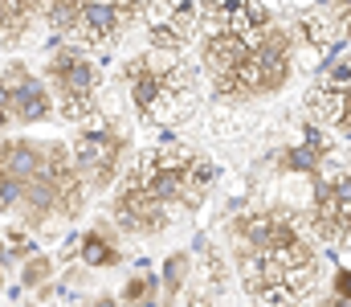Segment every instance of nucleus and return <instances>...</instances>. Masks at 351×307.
<instances>
[{"label":"nucleus","instance_id":"obj_1","mask_svg":"<svg viewBox=\"0 0 351 307\" xmlns=\"http://www.w3.org/2000/svg\"><path fill=\"white\" fill-rule=\"evenodd\" d=\"M196 37L200 70L221 102L274 99L294 78L298 37L265 0H204Z\"/></svg>","mask_w":351,"mask_h":307},{"label":"nucleus","instance_id":"obj_2","mask_svg":"<svg viewBox=\"0 0 351 307\" xmlns=\"http://www.w3.org/2000/svg\"><path fill=\"white\" fill-rule=\"evenodd\" d=\"M217 181V168L204 152L184 139H160L156 148L139 152L110 197V221L119 234L156 238L172 229L180 217L196 213Z\"/></svg>","mask_w":351,"mask_h":307},{"label":"nucleus","instance_id":"obj_3","mask_svg":"<svg viewBox=\"0 0 351 307\" xmlns=\"http://www.w3.org/2000/svg\"><path fill=\"white\" fill-rule=\"evenodd\" d=\"M225 238L237 258V275L254 299L290 307L311 295L319 279V254L298 217L282 205H254L225 221Z\"/></svg>","mask_w":351,"mask_h":307},{"label":"nucleus","instance_id":"obj_4","mask_svg":"<svg viewBox=\"0 0 351 307\" xmlns=\"http://www.w3.org/2000/svg\"><path fill=\"white\" fill-rule=\"evenodd\" d=\"M82 209L86 189L62 139H0V213H12L25 229H41L78 221Z\"/></svg>","mask_w":351,"mask_h":307},{"label":"nucleus","instance_id":"obj_5","mask_svg":"<svg viewBox=\"0 0 351 307\" xmlns=\"http://www.w3.org/2000/svg\"><path fill=\"white\" fill-rule=\"evenodd\" d=\"M123 91L147 127H172L200 106V70L180 54H135L119 70Z\"/></svg>","mask_w":351,"mask_h":307},{"label":"nucleus","instance_id":"obj_6","mask_svg":"<svg viewBox=\"0 0 351 307\" xmlns=\"http://www.w3.org/2000/svg\"><path fill=\"white\" fill-rule=\"evenodd\" d=\"M41 16L66 45L106 49L143 16V0H49Z\"/></svg>","mask_w":351,"mask_h":307},{"label":"nucleus","instance_id":"obj_7","mask_svg":"<svg viewBox=\"0 0 351 307\" xmlns=\"http://www.w3.org/2000/svg\"><path fill=\"white\" fill-rule=\"evenodd\" d=\"M53 111L66 119V123H94L102 115V70L94 66L86 49L78 45H66L58 41L45 58V74H41Z\"/></svg>","mask_w":351,"mask_h":307},{"label":"nucleus","instance_id":"obj_8","mask_svg":"<svg viewBox=\"0 0 351 307\" xmlns=\"http://www.w3.org/2000/svg\"><path fill=\"white\" fill-rule=\"evenodd\" d=\"M127 156H131V131L119 119H94L86 127H78L74 148H70L74 172L86 193H106L119 181Z\"/></svg>","mask_w":351,"mask_h":307},{"label":"nucleus","instance_id":"obj_9","mask_svg":"<svg viewBox=\"0 0 351 307\" xmlns=\"http://www.w3.org/2000/svg\"><path fill=\"white\" fill-rule=\"evenodd\" d=\"M306 119L327 135L348 139V45L323 54L319 74L306 95Z\"/></svg>","mask_w":351,"mask_h":307},{"label":"nucleus","instance_id":"obj_10","mask_svg":"<svg viewBox=\"0 0 351 307\" xmlns=\"http://www.w3.org/2000/svg\"><path fill=\"white\" fill-rule=\"evenodd\" d=\"M49 115H53V99H49L41 74H33L25 62L0 66V131L45 123Z\"/></svg>","mask_w":351,"mask_h":307},{"label":"nucleus","instance_id":"obj_11","mask_svg":"<svg viewBox=\"0 0 351 307\" xmlns=\"http://www.w3.org/2000/svg\"><path fill=\"white\" fill-rule=\"evenodd\" d=\"M311 193V225L327 246H343L348 242V221H351V193H348V160H335L331 168H323Z\"/></svg>","mask_w":351,"mask_h":307},{"label":"nucleus","instance_id":"obj_12","mask_svg":"<svg viewBox=\"0 0 351 307\" xmlns=\"http://www.w3.org/2000/svg\"><path fill=\"white\" fill-rule=\"evenodd\" d=\"M200 8H204V0H143L152 49L180 54L184 45H192L196 29H200Z\"/></svg>","mask_w":351,"mask_h":307},{"label":"nucleus","instance_id":"obj_13","mask_svg":"<svg viewBox=\"0 0 351 307\" xmlns=\"http://www.w3.org/2000/svg\"><path fill=\"white\" fill-rule=\"evenodd\" d=\"M294 25H298L294 37H298L306 49H315V54L323 58V54L348 45V0H319V4H311Z\"/></svg>","mask_w":351,"mask_h":307},{"label":"nucleus","instance_id":"obj_14","mask_svg":"<svg viewBox=\"0 0 351 307\" xmlns=\"http://www.w3.org/2000/svg\"><path fill=\"white\" fill-rule=\"evenodd\" d=\"M49 0H0V45H21Z\"/></svg>","mask_w":351,"mask_h":307},{"label":"nucleus","instance_id":"obj_15","mask_svg":"<svg viewBox=\"0 0 351 307\" xmlns=\"http://www.w3.org/2000/svg\"><path fill=\"white\" fill-rule=\"evenodd\" d=\"M78 258H82L86 266H119V262H123V250H119V242H114V229L90 225L86 234H82V242H78Z\"/></svg>","mask_w":351,"mask_h":307},{"label":"nucleus","instance_id":"obj_16","mask_svg":"<svg viewBox=\"0 0 351 307\" xmlns=\"http://www.w3.org/2000/svg\"><path fill=\"white\" fill-rule=\"evenodd\" d=\"M156 295H160V283H156V275H152V271L131 275V283L123 287V304H127V307H160V304H156Z\"/></svg>","mask_w":351,"mask_h":307},{"label":"nucleus","instance_id":"obj_17","mask_svg":"<svg viewBox=\"0 0 351 307\" xmlns=\"http://www.w3.org/2000/svg\"><path fill=\"white\" fill-rule=\"evenodd\" d=\"M188 266H192V258L188 254H172L168 258V266H164V287H160V307H172L180 299V291H184V279H188Z\"/></svg>","mask_w":351,"mask_h":307},{"label":"nucleus","instance_id":"obj_18","mask_svg":"<svg viewBox=\"0 0 351 307\" xmlns=\"http://www.w3.org/2000/svg\"><path fill=\"white\" fill-rule=\"evenodd\" d=\"M49 279H53V258H49V254H41V250H37L33 258H25V275H21V283H25V287L41 291Z\"/></svg>","mask_w":351,"mask_h":307},{"label":"nucleus","instance_id":"obj_19","mask_svg":"<svg viewBox=\"0 0 351 307\" xmlns=\"http://www.w3.org/2000/svg\"><path fill=\"white\" fill-rule=\"evenodd\" d=\"M82 307H119V299H110V295H94V299L82 304Z\"/></svg>","mask_w":351,"mask_h":307},{"label":"nucleus","instance_id":"obj_20","mask_svg":"<svg viewBox=\"0 0 351 307\" xmlns=\"http://www.w3.org/2000/svg\"><path fill=\"white\" fill-rule=\"evenodd\" d=\"M323 307H348V299H343V295H335V291H331V295H327V304Z\"/></svg>","mask_w":351,"mask_h":307},{"label":"nucleus","instance_id":"obj_21","mask_svg":"<svg viewBox=\"0 0 351 307\" xmlns=\"http://www.w3.org/2000/svg\"><path fill=\"white\" fill-rule=\"evenodd\" d=\"M0 287H4V262H0Z\"/></svg>","mask_w":351,"mask_h":307}]
</instances>
